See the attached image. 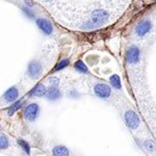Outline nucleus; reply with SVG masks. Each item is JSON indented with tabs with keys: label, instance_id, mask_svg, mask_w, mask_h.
Returning <instances> with one entry per match:
<instances>
[{
	"label": "nucleus",
	"instance_id": "nucleus-1",
	"mask_svg": "<svg viewBox=\"0 0 156 156\" xmlns=\"http://www.w3.org/2000/svg\"><path fill=\"white\" fill-rule=\"evenodd\" d=\"M109 19V15L106 11L102 9H98L94 11L90 15V18L82 25L81 28L84 30H94L103 26L107 23Z\"/></svg>",
	"mask_w": 156,
	"mask_h": 156
},
{
	"label": "nucleus",
	"instance_id": "nucleus-2",
	"mask_svg": "<svg viewBox=\"0 0 156 156\" xmlns=\"http://www.w3.org/2000/svg\"><path fill=\"white\" fill-rule=\"evenodd\" d=\"M124 121L130 129H137L140 126V119L134 110L128 109L124 112Z\"/></svg>",
	"mask_w": 156,
	"mask_h": 156
},
{
	"label": "nucleus",
	"instance_id": "nucleus-3",
	"mask_svg": "<svg viewBox=\"0 0 156 156\" xmlns=\"http://www.w3.org/2000/svg\"><path fill=\"white\" fill-rule=\"evenodd\" d=\"M94 93L98 98H100V99L107 100L112 97V89H110V87L106 83H102V82H99V83L95 84Z\"/></svg>",
	"mask_w": 156,
	"mask_h": 156
},
{
	"label": "nucleus",
	"instance_id": "nucleus-4",
	"mask_svg": "<svg viewBox=\"0 0 156 156\" xmlns=\"http://www.w3.org/2000/svg\"><path fill=\"white\" fill-rule=\"evenodd\" d=\"M40 112V106L36 103H31V104H28L26 107L24 108V118L26 121L28 122H34L36 121V119L39 115Z\"/></svg>",
	"mask_w": 156,
	"mask_h": 156
},
{
	"label": "nucleus",
	"instance_id": "nucleus-5",
	"mask_svg": "<svg viewBox=\"0 0 156 156\" xmlns=\"http://www.w3.org/2000/svg\"><path fill=\"white\" fill-rule=\"evenodd\" d=\"M140 58V51L136 46H130L126 52V62L128 65H136Z\"/></svg>",
	"mask_w": 156,
	"mask_h": 156
},
{
	"label": "nucleus",
	"instance_id": "nucleus-6",
	"mask_svg": "<svg viewBox=\"0 0 156 156\" xmlns=\"http://www.w3.org/2000/svg\"><path fill=\"white\" fill-rule=\"evenodd\" d=\"M43 72V67L42 65L40 64L37 60H32V62H29L28 67H27V75L32 78V79H37L41 76Z\"/></svg>",
	"mask_w": 156,
	"mask_h": 156
},
{
	"label": "nucleus",
	"instance_id": "nucleus-7",
	"mask_svg": "<svg viewBox=\"0 0 156 156\" xmlns=\"http://www.w3.org/2000/svg\"><path fill=\"white\" fill-rule=\"evenodd\" d=\"M151 28H152L151 21L148 19H144L137 23L136 27H135V34L137 37H144L150 31Z\"/></svg>",
	"mask_w": 156,
	"mask_h": 156
},
{
	"label": "nucleus",
	"instance_id": "nucleus-8",
	"mask_svg": "<svg viewBox=\"0 0 156 156\" xmlns=\"http://www.w3.org/2000/svg\"><path fill=\"white\" fill-rule=\"evenodd\" d=\"M37 25L41 29V31H43V34H46V36H50L53 32V26H52L51 22L49 20L44 18H39L37 20Z\"/></svg>",
	"mask_w": 156,
	"mask_h": 156
},
{
	"label": "nucleus",
	"instance_id": "nucleus-9",
	"mask_svg": "<svg viewBox=\"0 0 156 156\" xmlns=\"http://www.w3.org/2000/svg\"><path fill=\"white\" fill-rule=\"evenodd\" d=\"M19 97V90L17 89V87H12L9 90H6V92L4 93L3 98L6 102H12L17 101Z\"/></svg>",
	"mask_w": 156,
	"mask_h": 156
},
{
	"label": "nucleus",
	"instance_id": "nucleus-10",
	"mask_svg": "<svg viewBox=\"0 0 156 156\" xmlns=\"http://www.w3.org/2000/svg\"><path fill=\"white\" fill-rule=\"evenodd\" d=\"M45 96L47 97L48 100H51V101H55V100H58L60 96H62V93L58 90L57 87H50L49 89H47L46 94Z\"/></svg>",
	"mask_w": 156,
	"mask_h": 156
},
{
	"label": "nucleus",
	"instance_id": "nucleus-11",
	"mask_svg": "<svg viewBox=\"0 0 156 156\" xmlns=\"http://www.w3.org/2000/svg\"><path fill=\"white\" fill-rule=\"evenodd\" d=\"M46 87L43 83L37 84L34 89L31 90V92L29 93V96H34V97H43L46 94Z\"/></svg>",
	"mask_w": 156,
	"mask_h": 156
},
{
	"label": "nucleus",
	"instance_id": "nucleus-12",
	"mask_svg": "<svg viewBox=\"0 0 156 156\" xmlns=\"http://www.w3.org/2000/svg\"><path fill=\"white\" fill-rule=\"evenodd\" d=\"M52 155L53 156H70V152L67 147L65 146H56L52 150Z\"/></svg>",
	"mask_w": 156,
	"mask_h": 156
},
{
	"label": "nucleus",
	"instance_id": "nucleus-13",
	"mask_svg": "<svg viewBox=\"0 0 156 156\" xmlns=\"http://www.w3.org/2000/svg\"><path fill=\"white\" fill-rule=\"evenodd\" d=\"M109 82H110V84L112 85L114 89H115V90L122 89V83H121V78L119 75H117V74L112 75L109 78Z\"/></svg>",
	"mask_w": 156,
	"mask_h": 156
},
{
	"label": "nucleus",
	"instance_id": "nucleus-14",
	"mask_svg": "<svg viewBox=\"0 0 156 156\" xmlns=\"http://www.w3.org/2000/svg\"><path fill=\"white\" fill-rule=\"evenodd\" d=\"M24 104V101L23 100H21V101H15L14 103H12V105L11 107L7 109V115H12L15 114V112H17V110H19L20 108H21L22 106H23Z\"/></svg>",
	"mask_w": 156,
	"mask_h": 156
},
{
	"label": "nucleus",
	"instance_id": "nucleus-15",
	"mask_svg": "<svg viewBox=\"0 0 156 156\" xmlns=\"http://www.w3.org/2000/svg\"><path fill=\"white\" fill-rule=\"evenodd\" d=\"M74 67H75V70L79 73H82V74H87V73H89V68H87V65H85L83 62H81V60H77V62H75Z\"/></svg>",
	"mask_w": 156,
	"mask_h": 156
},
{
	"label": "nucleus",
	"instance_id": "nucleus-16",
	"mask_svg": "<svg viewBox=\"0 0 156 156\" xmlns=\"http://www.w3.org/2000/svg\"><path fill=\"white\" fill-rule=\"evenodd\" d=\"M9 147V140L3 133H0V150H5Z\"/></svg>",
	"mask_w": 156,
	"mask_h": 156
},
{
	"label": "nucleus",
	"instance_id": "nucleus-17",
	"mask_svg": "<svg viewBox=\"0 0 156 156\" xmlns=\"http://www.w3.org/2000/svg\"><path fill=\"white\" fill-rule=\"evenodd\" d=\"M17 142H18V144L20 145V147L22 148V150L25 151V153L29 155L30 154V146H29L28 143H27L26 140H22V138H19Z\"/></svg>",
	"mask_w": 156,
	"mask_h": 156
},
{
	"label": "nucleus",
	"instance_id": "nucleus-18",
	"mask_svg": "<svg viewBox=\"0 0 156 156\" xmlns=\"http://www.w3.org/2000/svg\"><path fill=\"white\" fill-rule=\"evenodd\" d=\"M69 64H70V60L68 58H64L62 60H60L58 64L55 66L54 71H60V70H62V69H65L66 67H68V65H69Z\"/></svg>",
	"mask_w": 156,
	"mask_h": 156
},
{
	"label": "nucleus",
	"instance_id": "nucleus-19",
	"mask_svg": "<svg viewBox=\"0 0 156 156\" xmlns=\"http://www.w3.org/2000/svg\"><path fill=\"white\" fill-rule=\"evenodd\" d=\"M144 148L147 151H149V152H153L155 149V144L153 143V140H147L144 142Z\"/></svg>",
	"mask_w": 156,
	"mask_h": 156
},
{
	"label": "nucleus",
	"instance_id": "nucleus-20",
	"mask_svg": "<svg viewBox=\"0 0 156 156\" xmlns=\"http://www.w3.org/2000/svg\"><path fill=\"white\" fill-rule=\"evenodd\" d=\"M48 80H49L50 87H57V85H58V78H56V77H50Z\"/></svg>",
	"mask_w": 156,
	"mask_h": 156
},
{
	"label": "nucleus",
	"instance_id": "nucleus-21",
	"mask_svg": "<svg viewBox=\"0 0 156 156\" xmlns=\"http://www.w3.org/2000/svg\"><path fill=\"white\" fill-rule=\"evenodd\" d=\"M22 9H23V12H25V14H26L27 15V16H28V17H30V18H34V12H32L31 11H30V9H28V7H27V6H23V7H22Z\"/></svg>",
	"mask_w": 156,
	"mask_h": 156
},
{
	"label": "nucleus",
	"instance_id": "nucleus-22",
	"mask_svg": "<svg viewBox=\"0 0 156 156\" xmlns=\"http://www.w3.org/2000/svg\"><path fill=\"white\" fill-rule=\"evenodd\" d=\"M45 1H47V2H50V1H52V0H45Z\"/></svg>",
	"mask_w": 156,
	"mask_h": 156
}]
</instances>
